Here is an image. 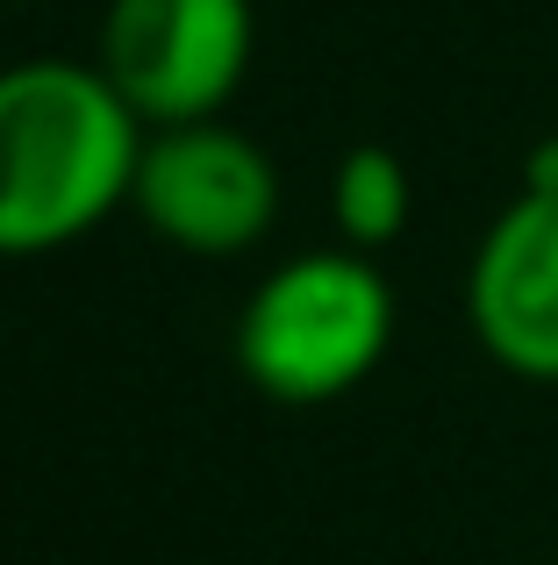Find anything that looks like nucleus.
<instances>
[{
    "mask_svg": "<svg viewBox=\"0 0 558 565\" xmlns=\"http://www.w3.org/2000/svg\"><path fill=\"white\" fill-rule=\"evenodd\" d=\"M465 322L502 373L558 386V186H523L465 273Z\"/></svg>",
    "mask_w": 558,
    "mask_h": 565,
    "instance_id": "obj_5",
    "label": "nucleus"
},
{
    "mask_svg": "<svg viewBox=\"0 0 558 565\" xmlns=\"http://www.w3.org/2000/svg\"><path fill=\"white\" fill-rule=\"evenodd\" d=\"M394 344V287L365 250H301L272 265L237 316V365L258 394L322 408L373 380Z\"/></svg>",
    "mask_w": 558,
    "mask_h": 565,
    "instance_id": "obj_2",
    "label": "nucleus"
},
{
    "mask_svg": "<svg viewBox=\"0 0 558 565\" xmlns=\"http://www.w3.org/2000/svg\"><path fill=\"white\" fill-rule=\"evenodd\" d=\"M251 51V0H108L94 65L143 129H180L215 122L237 100Z\"/></svg>",
    "mask_w": 558,
    "mask_h": 565,
    "instance_id": "obj_3",
    "label": "nucleus"
},
{
    "mask_svg": "<svg viewBox=\"0 0 558 565\" xmlns=\"http://www.w3.org/2000/svg\"><path fill=\"white\" fill-rule=\"evenodd\" d=\"M143 137L100 65H0V258L65 250L129 207Z\"/></svg>",
    "mask_w": 558,
    "mask_h": 565,
    "instance_id": "obj_1",
    "label": "nucleus"
},
{
    "mask_svg": "<svg viewBox=\"0 0 558 565\" xmlns=\"http://www.w3.org/2000/svg\"><path fill=\"white\" fill-rule=\"evenodd\" d=\"M330 215H336V236H344L351 250H365V258L387 250L394 236L408 230V215H416V180H408L401 151H387V143H351L330 172Z\"/></svg>",
    "mask_w": 558,
    "mask_h": 565,
    "instance_id": "obj_6",
    "label": "nucleus"
},
{
    "mask_svg": "<svg viewBox=\"0 0 558 565\" xmlns=\"http://www.w3.org/2000/svg\"><path fill=\"white\" fill-rule=\"evenodd\" d=\"M129 207L143 215V230L165 244L194 250V258H237L279 215V172L266 143L215 122H180L151 129L137 158V186Z\"/></svg>",
    "mask_w": 558,
    "mask_h": 565,
    "instance_id": "obj_4",
    "label": "nucleus"
}]
</instances>
